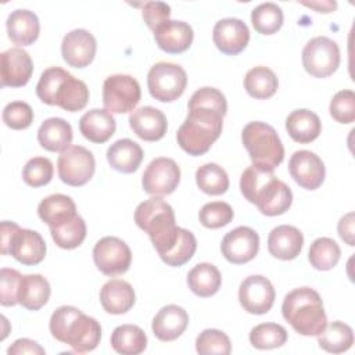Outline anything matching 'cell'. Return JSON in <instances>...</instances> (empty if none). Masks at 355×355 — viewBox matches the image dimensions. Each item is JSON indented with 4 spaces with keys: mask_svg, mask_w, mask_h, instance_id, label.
Returning a JSON list of instances; mask_svg holds the SVG:
<instances>
[{
    "mask_svg": "<svg viewBox=\"0 0 355 355\" xmlns=\"http://www.w3.org/2000/svg\"><path fill=\"white\" fill-rule=\"evenodd\" d=\"M189 114L176 133L178 143L189 155L205 154L219 139L227 111L225 94L215 87L196 90L187 104Z\"/></svg>",
    "mask_w": 355,
    "mask_h": 355,
    "instance_id": "6da1fadb",
    "label": "cell"
},
{
    "mask_svg": "<svg viewBox=\"0 0 355 355\" xmlns=\"http://www.w3.org/2000/svg\"><path fill=\"white\" fill-rule=\"evenodd\" d=\"M240 190L245 200L257 205L259 212L266 216L284 214L293 202L291 189L284 182L279 180L273 172L254 165L241 173Z\"/></svg>",
    "mask_w": 355,
    "mask_h": 355,
    "instance_id": "7a4b0ae2",
    "label": "cell"
},
{
    "mask_svg": "<svg viewBox=\"0 0 355 355\" xmlns=\"http://www.w3.org/2000/svg\"><path fill=\"white\" fill-rule=\"evenodd\" d=\"M50 333L60 343L68 344L75 352H90L100 344L101 326L80 309L71 305L57 308L50 318Z\"/></svg>",
    "mask_w": 355,
    "mask_h": 355,
    "instance_id": "3957f363",
    "label": "cell"
},
{
    "mask_svg": "<svg viewBox=\"0 0 355 355\" xmlns=\"http://www.w3.org/2000/svg\"><path fill=\"white\" fill-rule=\"evenodd\" d=\"M36 96L47 105H58L65 111L76 112L86 107L90 94L83 80L60 67H50L40 75Z\"/></svg>",
    "mask_w": 355,
    "mask_h": 355,
    "instance_id": "277c9868",
    "label": "cell"
},
{
    "mask_svg": "<svg viewBox=\"0 0 355 355\" xmlns=\"http://www.w3.org/2000/svg\"><path fill=\"white\" fill-rule=\"evenodd\" d=\"M283 318L301 336H318L327 324L323 301L311 287L290 291L282 304Z\"/></svg>",
    "mask_w": 355,
    "mask_h": 355,
    "instance_id": "5b68a950",
    "label": "cell"
},
{
    "mask_svg": "<svg viewBox=\"0 0 355 355\" xmlns=\"http://www.w3.org/2000/svg\"><path fill=\"white\" fill-rule=\"evenodd\" d=\"M136 225L148 234L158 255L165 252L176 240L179 226L175 223L173 208L159 197L140 202L135 211Z\"/></svg>",
    "mask_w": 355,
    "mask_h": 355,
    "instance_id": "8992f818",
    "label": "cell"
},
{
    "mask_svg": "<svg viewBox=\"0 0 355 355\" xmlns=\"http://www.w3.org/2000/svg\"><path fill=\"white\" fill-rule=\"evenodd\" d=\"M241 141L254 166L273 172L283 162L284 147L270 125L259 121L247 123L241 132Z\"/></svg>",
    "mask_w": 355,
    "mask_h": 355,
    "instance_id": "52a82bcc",
    "label": "cell"
},
{
    "mask_svg": "<svg viewBox=\"0 0 355 355\" xmlns=\"http://www.w3.org/2000/svg\"><path fill=\"white\" fill-rule=\"evenodd\" d=\"M187 85L186 71L173 62H157L147 75V86L153 98L162 103L178 100Z\"/></svg>",
    "mask_w": 355,
    "mask_h": 355,
    "instance_id": "ba28073f",
    "label": "cell"
},
{
    "mask_svg": "<svg viewBox=\"0 0 355 355\" xmlns=\"http://www.w3.org/2000/svg\"><path fill=\"white\" fill-rule=\"evenodd\" d=\"M141 97L139 82L130 75H111L103 83L104 108L114 114H126L136 108Z\"/></svg>",
    "mask_w": 355,
    "mask_h": 355,
    "instance_id": "9c48e42d",
    "label": "cell"
},
{
    "mask_svg": "<svg viewBox=\"0 0 355 355\" xmlns=\"http://www.w3.org/2000/svg\"><path fill=\"white\" fill-rule=\"evenodd\" d=\"M302 65L315 78L333 75L340 65L338 44L326 36L311 39L302 50Z\"/></svg>",
    "mask_w": 355,
    "mask_h": 355,
    "instance_id": "30bf717a",
    "label": "cell"
},
{
    "mask_svg": "<svg viewBox=\"0 0 355 355\" xmlns=\"http://www.w3.org/2000/svg\"><path fill=\"white\" fill-rule=\"evenodd\" d=\"M57 171L60 179L65 184L80 187L94 175V155L82 146H69L58 155Z\"/></svg>",
    "mask_w": 355,
    "mask_h": 355,
    "instance_id": "8fae6325",
    "label": "cell"
},
{
    "mask_svg": "<svg viewBox=\"0 0 355 355\" xmlns=\"http://www.w3.org/2000/svg\"><path fill=\"white\" fill-rule=\"evenodd\" d=\"M93 259L101 273L105 276H118L128 272L132 262V251L123 240L105 236L96 243Z\"/></svg>",
    "mask_w": 355,
    "mask_h": 355,
    "instance_id": "7c38bea8",
    "label": "cell"
},
{
    "mask_svg": "<svg viewBox=\"0 0 355 355\" xmlns=\"http://www.w3.org/2000/svg\"><path fill=\"white\" fill-rule=\"evenodd\" d=\"M180 182V168L172 158H154L146 168L141 184L146 193L151 196L172 194Z\"/></svg>",
    "mask_w": 355,
    "mask_h": 355,
    "instance_id": "4fadbf2b",
    "label": "cell"
},
{
    "mask_svg": "<svg viewBox=\"0 0 355 355\" xmlns=\"http://www.w3.org/2000/svg\"><path fill=\"white\" fill-rule=\"evenodd\" d=\"M275 288L265 276L251 275L240 284L239 301L248 313L263 315L269 312L275 304Z\"/></svg>",
    "mask_w": 355,
    "mask_h": 355,
    "instance_id": "5bb4252c",
    "label": "cell"
},
{
    "mask_svg": "<svg viewBox=\"0 0 355 355\" xmlns=\"http://www.w3.org/2000/svg\"><path fill=\"white\" fill-rule=\"evenodd\" d=\"M222 255L234 265L252 261L259 250V236L248 226H239L225 234L220 244Z\"/></svg>",
    "mask_w": 355,
    "mask_h": 355,
    "instance_id": "9a60e30c",
    "label": "cell"
},
{
    "mask_svg": "<svg viewBox=\"0 0 355 355\" xmlns=\"http://www.w3.org/2000/svg\"><path fill=\"white\" fill-rule=\"evenodd\" d=\"M288 172L291 178L306 190H316L322 186L326 168L323 161L309 150L295 151L288 161Z\"/></svg>",
    "mask_w": 355,
    "mask_h": 355,
    "instance_id": "2e32d148",
    "label": "cell"
},
{
    "mask_svg": "<svg viewBox=\"0 0 355 355\" xmlns=\"http://www.w3.org/2000/svg\"><path fill=\"white\" fill-rule=\"evenodd\" d=\"M33 73L31 55L21 47H11L0 54L1 86L22 87Z\"/></svg>",
    "mask_w": 355,
    "mask_h": 355,
    "instance_id": "e0dca14e",
    "label": "cell"
},
{
    "mask_svg": "<svg viewBox=\"0 0 355 355\" xmlns=\"http://www.w3.org/2000/svg\"><path fill=\"white\" fill-rule=\"evenodd\" d=\"M97 42L86 29H73L68 32L61 43L64 61L73 68H85L94 60Z\"/></svg>",
    "mask_w": 355,
    "mask_h": 355,
    "instance_id": "ac0fdd59",
    "label": "cell"
},
{
    "mask_svg": "<svg viewBox=\"0 0 355 355\" xmlns=\"http://www.w3.org/2000/svg\"><path fill=\"white\" fill-rule=\"evenodd\" d=\"M212 40L223 54L236 55L247 47L250 42V31L239 18H223L215 24L212 29Z\"/></svg>",
    "mask_w": 355,
    "mask_h": 355,
    "instance_id": "d6986e66",
    "label": "cell"
},
{
    "mask_svg": "<svg viewBox=\"0 0 355 355\" xmlns=\"http://www.w3.org/2000/svg\"><path fill=\"white\" fill-rule=\"evenodd\" d=\"M46 250L47 247L40 233L18 227L10 241L8 254H11L19 263L33 266L44 259Z\"/></svg>",
    "mask_w": 355,
    "mask_h": 355,
    "instance_id": "ffe728a7",
    "label": "cell"
},
{
    "mask_svg": "<svg viewBox=\"0 0 355 355\" xmlns=\"http://www.w3.org/2000/svg\"><path fill=\"white\" fill-rule=\"evenodd\" d=\"M129 126L141 140L158 141L165 136L168 122L162 111L146 105L135 110L129 115Z\"/></svg>",
    "mask_w": 355,
    "mask_h": 355,
    "instance_id": "44dd1931",
    "label": "cell"
},
{
    "mask_svg": "<svg viewBox=\"0 0 355 355\" xmlns=\"http://www.w3.org/2000/svg\"><path fill=\"white\" fill-rule=\"evenodd\" d=\"M193 28L183 21L168 19L154 31L157 46L169 54H179L186 51L193 43Z\"/></svg>",
    "mask_w": 355,
    "mask_h": 355,
    "instance_id": "7402d4cb",
    "label": "cell"
},
{
    "mask_svg": "<svg viewBox=\"0 0 355 355\" xmlns=\"http://www.w3.org/2000/svg\"><path fill=\"white\" fill-rule=\"evenodd\" d=\"M304 244V236L295 226L280 225L269 233L268 250L270 255L282 261H290L300 255Z\"/></svg>",
    "mask_w": 355,
    "mask_h": 355,
    "instance_id": "603a6c76",
    "label": "cell"
},
{
    "mask_svg": "<svg viewBox=\"0 0 355 355\" xmlns=\"http://www.w3.org/2000/svg\"><path fill=\"white\" fill-rule=\"evenodd\" d=\"M189 324L187 312L179 305H166L153 319V333L161 341H173L183 334Z\"/></svg>",
    "mask_w": 355,
    "mask_h": 355,
    "instance_id": "cb8c5ba5",
    "label": "cell"
},
{
    "mask_svg": "<svg viewBox=\"0 0 355 355\" xmlns=\"http://www.w3.org/2000/svg\"><path fill=\"white\" fill-rule=\"evenodd\" d=\"M136 295L133 287L121 279L108 280L100 290V302L105 312L122 315L135 305Z\"/></svg>",
    "mask_w": 355,
    "mask_h": 355,
    "instance_id": "d4e9b609",
    "label": "cell"
},
{
    "mask_svg": "<svg viewBox=\"0 0 355 355\" xmlns=\"http://www.w3.org/2000/svg\"><path fill=\"white\" fill-rule=\"evenodd\" d=\"M116 122L110 111L94 108L82 115L79 130L92 143H105L115 133Z\"/></svg>",
    "mask_w": 355,
    "mask_h": 355,
    "instance_id": "484cf974",
    "label": "cell"
},
{
    "mask_svg": "<svg viewBox=\"0 0 355 355\" xmlns=\"http://www.w3.org/2000/svg\"><path fill=\"white\" fill-rule=\"evenodd\" d=\"M143 148L130 139H121L112 143L107 150L110 166L122 173H133L143 161Z\"/></svg>",
    "mask_w": 355,
    "mask_h": 355,
    "instance_id": "4316f807",
    "label": "cell"
},
{
    "mask_svg": "<svg viewBox=\"0 0 355 355\" xmlns=\"http://www.w3.org/2000/svg\"><path fill=\"white\" fill-rule=\"evenodd\" d=\"M6 24L8 37L18 46H29L39 37L40 24L33 11L15 10L8 15Z\"/></svg>",
    "mask_w": 355,
    "mask_h": 355,
    "instance_id": "83f0119b",
    "label": "cell"
},
{
    "mask_svg": "<svg viewBox=\"0 0 355 355\" xmlns=\"http://www.w3.org/2000/svg\"><path fill=\"white\" fill-rule=\"evenodd\" d=\"M286 129L294 141L306 144L319 137L322 130V122L313 111L301 108L293 111L287 116Z\"/></svg>",
    "mask_w": 355,
    "mask_h": 355,
    "instance_id": "f1b7e54d",
    "label": "cell"
},
{
    "mask_svg": "<svg viewBox=\"0 0 355 355\" xmlns=\"http://www.w3.org/2000/svg\"><path fill=\"white\" fill-rule=\"evenodd\" d=\"M72 128L69 122L62 118H49L46 119L37 130L39 144L53 153H62L72 143Z\"/></svg>",
    "mask_w": 355,
    "mask_h": 355,
    "instance_id": "f546056e",
    "label": "cell"
},
{
    "mask_svg": "<svg viewBox=\"0 0 355 355\" xmlns=\"http://www.w3.org/2000/svg\"><path fill=\"white\" fill-rule=\"evenodd\" d=\"M50 283L42 275H22L18 288V304L28 311H39L50 298Z\"/></svg>",
    "mask_w": 355,
    "mask_h": 355,
    "instance_id": "4dcf8cb0",
    "label": "cell"
},
{
    "mask_svg": "<svg viewBox=\"0 0 355 355\" xmlns=\"http://www.w3.org/2000/svg\"><path fill=\"white\" fill-rule=\"evenodd\" d=\"M37 215L49 227H53L69 220L78 214L76 205L71 197L65 194H51L40 201Z\"/></svg>",
    "mask_w": 355,
    "mask_h": 355,
    "instance_id": "1f68e13d",
    "label": "cell"
},
{
    "mask_svg": "<svg viewBox=\"0 0 355 355\" xmlns=\"http://www.w3.org/2000/svg\"><path fill=\"white\" fill-rule=\"evenodd\" d=\"M189 288L198 297L207 298L218 293L222 284V276L219 269L208 262L197 263L187 273Z\"/></svg>",
    "mask_w": 355,
    "mask_h": 355,
    "instance_id": "d6a6232c",
    "label": "cell"
},
{
    "mask_svg": "<svg viewBox=\"0 0 355 355\" xmlns=\"http://www.w3.org/2000/svg\"><path fill=\"white\" fill-rule=\"evenodd\" d=\"M111 347L122 355H137L146 349L147 336L136 324H121L111 334Z\"/></svg>",
    "mask_w": 355,
    "mask_h": 355,
    "instance_id": "836d02e7",
    "label": "cell"
},
{
    "mask_svg": "<svg viewBox=\"0 0 355 355\" xmlns=\"http://www.w3.org/2000/svg\"><path fill=\"white\" fill-rule=\"evenodd\" d=\"M279 87V80L276 73L263 65L251 68L244 76V89L245 92L257 98L265 100L272 97Z\"/></svg>",
    "mask_w": 355,
    "mask_h": 355,
    "instance_id": "e575fe53",
    "label": "cell"
},
{
    "mask_svg": "<svg viewBox=\"0 0 355 355\" xmlns=\"http://www.w3.org/2000/svg\"><path fill=\"white\" fill-rule=\"evenodd\" d=\"M318 344L322 349L331 354L345 352L354 344V331L344 322H331L318 334Z\"/></svg>",
    "mask_w": 355,
    "mask_h": 355,
    "instance_id": "d590c367",
    "label": "cell"
},
{
    "mask_svg": "<svg viewBox=\"0 0 355 355\" xmlns=\"http://www.w3.org/2000/svg\"><path fill=\"white\" fill-rule=\"evenodd\" d=\"M196 183L205 194L220 196L229 189V176L222 166L215 162H208L197 169Z\"/></svg>",
    "mask_w": 355,
    "mask_h": 355,
    "instance_id": "8d00e7d4",
    "label": "cell"
},
{
    "mask_svg": "<svg viewBox=\"0 0 355 355\" xmlns=\"http://www.w3.org/2000/svg\"><path fill=\"white\" fill-rule=\"evenodd\" d=\"M50 233L60 248L73 250L86 239V223L82 216L75 215L69 220L50 227Z\"/></svg>",
    "mask_w": 355,
    "mask_h": 355,
    "instance_id": "74e56055",
    "label": "cell"
},
{
    "mask_svg": "<svg viewBox=\"0 0 355 355\" xmlns=\"http://www.w3.org/2000/svg\"><path fill=\"white\" fill-rule=\"evenodd\" d=\"M197 250V240L194 234L183 227H179V233L173 244L159 255V258L169 266H182L191 259Z\"/></svg>",
    "mask_w": 355,
    "mask_h": 355,
    "instance_id": "f35d334b",
    "label": "cell"
},
{
    "mask_svg": "<svg viewBox=\"0 0 355 355\" xmlns=\"http://www.w3.org/2000/svg\"><path fill=\"white\" fill-rule=\"evenodd\" d=\"M340 255L341 250L333 239L319 237L311 244L308 259L315 269L330 270L338 263Z\"/></svg>",
    "mask_w": 355,
    "mask_h": 355,
    "instance_id": "ab89813d",
    "label": "cell"
},
{
    "mask_svg": "<svg viewBox=\"0 0 355 355\" xmlns=\"http://www.w3.org/2000/svg\"><path fill=\"white\" fill-rule=\"evenodd\" d=\"M251 22L258 33L273 35L283 25V11L272 1L262 3L252 10Z\"/></svg>",
    "mask_w": 355,
    "mask_h": 355,
    "instance_id": "60d3db41",
    "label": "cell"
},
{
    "mask_svg": "<svg viewBox=\"0 0 355 355\" xmlns=\"http://www.w3.org/2000/svg\"><path fill=\"white\" fill-rule=\"evenodd\" d=\"M287 341V331L277 323H261L250 331V343L257 349L279 348Z\"/></svg>",
    "mask_w": 355,
    "mask_h": 355,
    "instance_id": "b9f144b4",
    "label": "cell"
},
{
    "mask_svg": "<svg viewBox=\"0 0 355 355\" xmlns=\"http://www.w3.org/2000/svg\"><path fill=\"white\" fill-rule=\"evenodd\" d=\"M233 208L223 201H212L205 204L200 212V223L207 229H219L233 220Z\"/></svg>",
    "mask_w": 355,
    "mask_h": 355,
    "instance_id": "7bdbcfd3",
    "label": "cell"
},
{
    "mask_svg": "<svg viewBox=\"0 0 355 355\" xmlns=\"http://www.w3.org/2000/svg\"><path fill=\"white\" fill-rule=\"evenodd\" d=\"M196 349L198 354H219L229 355L232 351L230 338L226 333L218 329H205L196 340Z\"/></svg>",
    "mask_w": 355,
    "mask_h": 355,
    "instance_id": "ee69618b",
    "label": "cell"
},
{
    "mask_svg": "<svg viewBox=\"0 0 355 355\" xmlns=\"http://www.w3.org/2000/svg\"><path fill=\"white\" fill-rule=\"evenodd\" d=\"M53 173L54 168L49 158L33 157L25 164L22 169V179L31 187H40L50 183Z\"/></svg>",
    "mask_w": 355,
    "mask_h": 355,
    "instance_id": "f6af8a7d",
    "label": "cell"
},
{
    "mask_svg": "<svg viewBox=\"0 0 355 355\" xmlns=\"http://www.w3.org/2000/svg\"><path fill=\"white\" fill-rule=\"evenodd\" d=\"M330 115L340 123H352L355 121V94L352 90L345 89L337 92L329 107Z\"/></svg>",
    "mask_w": 355,
    "mask_h": 355,
    "instance_id": "bcb514c9",
    "label": "cell"
},
{
    "mask_svg": "<svg viewBox=\"0 0 355 355\" xmlns=\"http://www.w3.org/2000/svg\"><path fill=\"white\" fill-rule=\"evenodd\" d=\"M3 122L15 130L26 129L33 122V110L25 101H11L3 110Z\"/></svg>",
    "mask_w": 355,
    "mask_h": 355,
    "instance_id": "7dc6e473",
    "label": "cell"
},
{
    "mask_svg": "<svg viewBox=\"0 0 355 355\" xmlns=\"http://www.w3.org/2000/svg\"><path fill=\"white\" fill-rule=\"evenodd\" d=\"M22 275L10 268L0 270V302L3 306H14L18 304V288Z\"/></svg>",
    "mask_w": 355,
    "mask_h": 355,
    "instance_id": "c3c4849f",
    "label": "cell"
},
{
    "mask_svg": "<svg viewBox=\"0 0 355 355\" xmlns=\"http://www.w3.org/2000/svg\"><path fill=\"white\" fill-rule=\"evenodd\" d=\"M146 25L154 32L161 24L169 19L171 7L162 1H147L141 10Z\"/></svg>",
    "mask_w": 355,
    "mask_h": 355,
    "instance_id": "681fc988",
    "label": "cell"
},
{
    "mask_svg": "<svg viewBox=\"0 0 355 355\" xmlns=\"http://www.w3.org/2000/svg\"><path fill=\"white\" fill-rule=\"evenodd\" d=\"M8 355H21V354H44V348H42L36 341L29 338H19L12 343V345L7 349Z\"/></svg>",
    "mask_w": 355,
    "mask_h": 355,
    "instance_id": "f907efd6",
    "label": "cell"
},
{
    "mask_svg": "<svg viewBox=\"0 0 355 355\" xmlns=\"http://www.w3.org/2000/svg\"><path fill=\"white\" fill-rule=\"evenodd\" d=\"M354 225H355V215L354 212H348L345 214L340 220H338V225H337V230H338V236L341 237L343 241H345L348 245H354V236H355V229H354Z\"/></svg>",
    "mask_w": 355,
    "mask_h": 355,
    "instance_id": "816d5d0a",
    "label": "cell"
},
{
    "mask_svg": "<svg viewBox=\"0 0 355 355\" xmlns=\"http://www.w3.org/2000/svg\"><path fill=\"white\" fill-rule=\"evenodd\" d=\"M18 227L19 226L15 222H8V220L1 222V254L3 255L8 254L10 241Z\"/></svg>",
    "mask_w": 355,
    "mask_h": 355,
    "instance_id": "f5cc1de1",
    "label": "cell"
},
{
    "mask_svg": "<svg viewBox=\"0 0 355 355\" xmlns=\"http://www.w3.org/2000/svg\"><path fill=\"white\" fill-rule=\"evenodd\" d=\"M304 6L309 7V8H313L316 10L318 12H323V14H327V12H331L337 8V3L336 1H311V3H302Z\"/></svg>",
    "mask_w": 355,
    "mask_h": 355,
    "instance_id": "db71d44e",
    "label": "cell"
}]
</instances>
